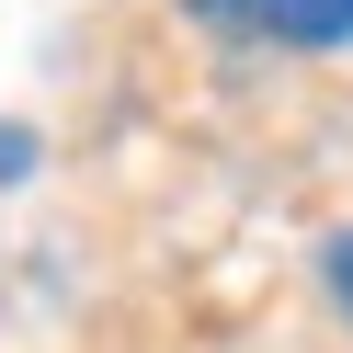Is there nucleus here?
Returning <instances> with one entry per match:
<instances>
[{"label":"nucleus","mask_w":353,"mask_h":353,"mask_svg":"<svg viewBox=\"0 0 353 353\" xmlns=\"http://www.w3.org/2000/svg\"><path fill=\"white\" fill-rule=\"evenodd\" d=\"M23 171H34V137H23V125H0V183H23Z\"/></svg>","instance_id":"f03ea898"},{"label":"nucleus","mask_w":353,"mask_h":353,"mask_svg":"<svg viewBox=\"0 0 353 353\" xmlns=\"http://www.w3.org/2000/svg\"><path fill=\"white\" fill-rule=\"evenodd\" d=\"M216 12L285 34V46H353V0H216Z\"/></svg>","instance_id":"f257e3e1"},{"label":"nucleus","mask_w":353,"mask_h":353,"mask_svg":"<svg viewBox=\"0 0 353 353\" xmlns=\"http://www.w3.org/2000/svg\"><path fill=\"white\" fill-rule=\"evenodd\" d=\"M330 296H342V307H353V228H342V239H330Z\"/></svg>","instance_id":"7ed1b4c3"}]
</instances>
